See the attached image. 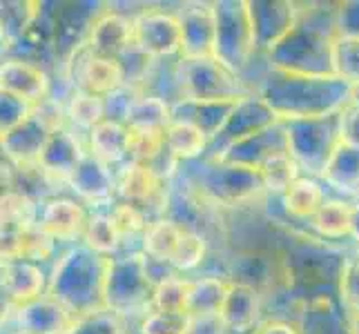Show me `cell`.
<instances>
[{
	"label": "cell",
	"mask_w": 359,
	"mask_h": 334,
	"mask_svg": "<svg viewBox=\"0 0 359 334\" xmlns=\"http://www.w3.org/2000/svg\"><path fill=\"white\" fill-rule=\"evenodd\" d=\"M255 94L275 109L279 120L326 118L353 101L355 88L337 76H302L266 65L255 78Z\"/></svg>",
	"instance_id": "obj_1"
},
{
	"label": "cell",
	"mask_w": 359,
	"mask_h": 334,
	"mask_svg": "<svg viewBox=\"0 0 359 334\" xmlns=\"http://www.w3.org/2000/svg\"><path fill=\"white\" fill-rule=\"evenodd\" d=\"M339 5H304L294 29L266 56L275 69L302 76H335L332 43L339 36Z\"/></svg>",
	"instance_id": "obj_2"
},
{
	"label": "cell",
	"mask_w": 359,
	"mask_h": 334,
	"mask_svg": "<svg viewBox=\"0 0 359 334\" xmlns=\"http://www.w3.org/2000/svg\"><path fill=\"white\" fill-rule=\"evenodd\" d=\"M107 256L76 243L56 258L49 272L47 296H52L74 316H85L105 307Z\"/></svg>",
	"instance_id": "obj_3"
},
{
	"label": "cell",
	"mask_w": 359,
	"mask_h": 334,
	"mask_svg": "<svg viewBox=\"0 0 359 334\" xmlns=\"http://www.w3.org/2000/svg\"><path fill=\"white\" fill-rule=\"evenodd\" d=\"M154 279L150 272V258L143 250H123L107 258L105 272V307L123 319L134 314H147L152 310Z\"/></svg>",
	"instance_id": "obj_4"
},
{
	"label": "cell",
	"mask_w": 359,
	"mask_h": 334,
	"mask_svg": "<svg viewBox=\"0 0 359 334\" xmlns=\"http://www.w3.org/2000/svg\"><path fill=\"white\" fill-rule=\"evenodd\" d=\"M217 11V54L226 67L248 78L255 58H259L248 0H221L215 3Z\"/></svg>",
	"instance_id": "obj_5"
},
{
	"label": "cell",
	"mask_w": 359,
	"mask_h": 334,
	"mask_svg": "<svg viewBox=\"0 0 359 334\" xmlns=\"http://www.w3.org/2000/svg\"><path fill=\"white\" fill-rule=\"evenodd\" d=\"M288 134L290 156L297 160L306 176L321 179L332 152L341 143L339 114L326 118H306V120H281Z\"/></svg>",
	"instance_id": "obj_6"
},
{
	"label": "cell",
	"mask_w": 359,
	"mask_h": 334,
	"mask_svg": "<svg viewBox=\"0 0 359 334\" xmlns=\"http://www.w3.org/2000/svg\"><path fill=\"white\" fill-rule=\"evenodd\" d=\"M179 78L181 94L190 101H241L255 94L252 85L219 58H179Z\"/></svg>",
	"instance_id": "obj_7"
},
{
	"label": "cell",
	"mask_w": 359,
	"mask_h": 334,
	"mask_svg": "<svg viewBox=\"0 0 359 334\" xmlns=\"http://www.w3.org/2000/svg\"><path fill=\"white\" fill-rule=\"evenodd\" d=\"M134 47L152 60H172L181 56V18L179 11L145 7L132 16Z\"/></svg>",
	"instance_id": "obj_8"
},
{
	"label": "cell",
	"mask_w": 359,
	"mask_h": 334,
	"mask_svg": "<svg viewBox=\"0 0 359 334\" xmlns=\"http://www.w3.org/2000/svg\"><path fill=\"white\" fill-rule=\"evenodd\" d=\"M279 123L281 120L275 114V109H272L262 96L259 94L245 96L237 103V107H234L224 132H221L215 141H210L205 158L217 160L219 156H224L232 145L250 139V136H255V134H262L270 127H275V125H279Z\"/></svg>",
	"instance_id": "obj_9"
},
{
	"label": "cell",
	"mask_w": 359,
	"mask_h": 334,
	"mask_svg": "<svg viewBox=\"0 0 359 334\" xmlns=\"http://www.w3.org/2000/svg\"><path fill=\"white\" fill-rule=\"evenodd\" d=\"M304 3H286V0H248L255 43L259 56H268L286 36L294 29L302 16Z\"/></svg>",
	"instance_id": "obj_10"
},
{
	"label": "cell",
	"mask_w": 359,
	"mask_h": 334,
	"mask_svg": "<svg viewBox=\"0 0 359 334\" xmlns=\"http://www.w3.org/2000/svg\"><path fill=\"white\" fill-rule=\"evenodd\" d=\"M181 18V56L183 60L215 58L217 54V11L215 3H185L179 9Z\"/></svg>",
	"instance_id": "obj_11"
},
{
	"label": "cell",
	"mask_w": 359,
	"mask_h": 334,
	"mask_svg": "<svg viewBox=\"0 0 359 334\" xmlns=\"http://www.w3.org/2000/svg\"><path fill=\"white\" fill-rule=\"evenodd\" d=\"M0 90L32 107L45 103L52 96V78L43 65L34 60L11 56L0 67Z\"/></svg>",
	"instance_id": "obj_12"
},
{
	"label": "cell",
	"mask_w": 359,
	"mask_h": 334,
	"mask_svg": "<svg viewBox=\"0 0 359 334\" xmlns=\"http://www.w3.org/2000/svg\"><path fill=\"white\" fill-rule=\"evenodd\" d=\"M67 188L76 194V199L90 205L94 212L103 207H112L116 203V174L114 167L105 165L90 152L83 156L81 165L72 174Z\"/></svg>",
	"instance_id": "obj_13"
},
{
	"label": "cell",
	"mask_w": 359,
	"mask_h": 334,
	"mask_svg": "<svg viewBox=\"0 0 359 334\" xmlns=\"http://www.w3.org/2000/svg\"><path fill=\"white\" fill-rule=\"evenodd\" d=\"M90 214L85 203L72 196H54L39 209V225L52 237L56 243H83L85 230H88Z\"/></svg>",
	"instance_id": "obj_14"
},
{
	"label": "cell",
	"mask_w": 359,
	"mask_h": 334,
	"mask_svg": "<svg viewBox=\"0 0 359 334\" xmlns=\"http://www.w3.org/2000/svg\"><path fill=\"white\" fill-rule=\"evenodd\" d=\"M85 139H88V136H85ZM85 154H88V141H83V134L72 130L65 123L63 127H58L52 134L39 165L60 188V185L69 183L72 174L81 165Z\"/></svg>",
	"instance_id": "obj_15"
},
{
	"label": "cell",
	"mask_w": 359,
	"mask_h": 334,
	"mask_svg": "<svg viewBox=\"0 0 359 334\" xmlns=\"http://www.w3.org/2000/svg\"><path fill=\"white\" fill-rule=\"evenodd\" d=\"M88 47L94 56L123 60V56L134 47L132 16L121 14L116 9H103L92 25Z\"/></svg>",
	"instance_id": "obj_16"
},
{
	"label": "cell",
	"mask_w": 359,
	"mask_h": 334,
	"mask_svg": "<svg viewBox=\"0 0 359 334\" xmlns=\"http://www.w3.org/2000/svg\"><path fill=\"white\" fill-rule=\"evenodd\" d=\"M49 277L43 272L41 263L32 261H3V292L7 307L18 310L47 294Z\"/></svg>",
	"instance_id": "obj_17"
},
{
	"label": "cell",
	"mask_w": 359,
	"mask_h": 334,
	"mask_svg": "<svg viewBox=\"0 0 359 334\" xmlns=\"http://www.w3.org/2000/svg\"><path fill=\"white\" fill-rule=\"evenodd\" d=\"M264 303L266 296L259 290L243 286V283L230 281L226 303L219 314L221 326L226 328V332L232 334H250L266 319Z\"/></svg>",
	"instance_id": "obj_18"
},
{
	"label": "cell",
	"mask_w": 359,
	"mask_h": 334,
	"mask_svg": "<svg viewBox=\"0 0 359 334\" xmlns=\"http://www.w3.org/2000/svg\"><path fill=\"white\" fill-rule=\"evenodd\" d=\"M286 152H290L288 134H286V127H283V123H279L275 127H270L262 134H255L250 139L232 145L224 156L217 158V163H232V165L259 169L272 156H279Z\"/></svg>",
	"instance_id": "obj_19"
},
{
	"label": "cell",
	"mask_w": 359,
	"mask_h": 334,
	"mask_svg": "<svg viewBox=\"0 0 359 334\" xmlns=\"http://www.w3.org/2000/svg\"><path fill=\"white\" fill-rule=\"evenodd\" d=\"M239 101H183L172 105V120H185L199 127L210 141L224 132Z\"/></svg>",
	"instance_id": "obj_20"
},
{
	"label": "cell",
	"mask_w": 359,
	"mask_h": 334,
	"mask_svg": "<svg viewBox=\"0 0 359 334\" xmlns=\"http://www.w3.org/2000/svg\"><path fill=\"white\" fill-rule=\"evenodd\" d=\"M56 241L34 223L22 230H3V261L43 263L54 256Z\"/></svg>",
	"instance_id": "obj_21"
},
{
	"label": "cell",
	"mask_w": 359,
	"mask_h": 334,
	"mask_svg": "<svg viewBox=\"0 0 359 334\" xmlns=\"http://www.w3.org/2000/svg\"><path fill=\"white\" fill-rule=\"evenodd\" d=\"M16 326L25 334H65L74 323V316L52 296L34 301L14 310Z\"/></svg>",
	"instance_id": "obj_22"
},
{
	"label": "cell",
	"mask_w": 359,
	"mask_h": 334,
	"mask_svg": "<svg viewBox=\"0 0 359 334\" xmlns=\"http://www.w3.org/2000/svg\"><path fill=\"white\" fill-rule=\"evenodd\" d=\"M279 201H281L283 216L292 223H304L308 228V223L313 221L321 205L328 201V194L324 188V181L304 174L279 196Z\"/></svg>",
	"instance_id": "obj_23"
},
{
	"label": "cell",
	"mask_w": 359,
	"mask_h": 334,
	"mask_svg": "<svg viewBox=\"0 0 359 334\" xmlns=\"http://www.w3.org/2000/svg\"><path fill=\"white\" fill-rule=\"evenodd\" d=\"M85 141H88V152L109 167L126 165L130 160V127L123 123L105 118Z\"/></svg>",
	"instance_id": "obj_24"
},
{
	"label": "cell",
	"mask_w": 359,
	"mask_h": 334,
	"mask_svg": "<svg viewBox=\"0 0 359 334\" xmlns=\"http://www.w3.org/2000/svg\"><path fill=\"white\" fill-rule=\"evenodd\" d=\"M321 181L335 190L341 199L346 196V199L359 201V147L341 141L332 152Z\"/></svg>",
	"instance_id": "obj_25"
},
{
	"label": "cell",
	"mask_w": 359,
	"mask_h": 334,
	"mask_svg": "<svg viewBox=\"0 0 359 334\" xmlns=\"http://www.w3.org/2000/svg\"><path fill=\"white\" fill-rule=\"evenodd\" d=\"M308 232L328 243H341L353 232V203L346 199H328L308 223Z\"/></svg>",
	"instance_id": "obj_26"
},
{
	"label": "cell",
	"mask_w": 359,
	"mask_h": 334,
	"mask_svg": "<svg viewBox=\"0 0 359 334\" xmlns=\"http://www.w3.org/2000/svg\"><path fill=\"white\" fill-rule=\"evenodd\" d=\"M183 225L177 223L170 216H161L152 218L150 225H147L143 239H141V250L145 256H150L152 261L172 265L179 250V243L183 239Z\"/></svg>",
	"instance_id": "obj_27"
},
{
	"label": "cell",
	"mask_w": 359,
	"mask_h": 334,
	"mask_svg": "<svg viewBox=\"0 0 359 334\" xmlns=\"http://www.w3.org/2000/svg\"><path fill=\"white\" fill-rule=\"evenodd\" d=\"M297 323L302 334H353L339 301H315L302 307Z\"/></svg>",
	"instance_id": "obj_28"
},
{
	"label": "cell",
	"mask_w": 359,
	"mask_h": 334,
	"mask_svg": "<svg viewBox=\"0 0 359 334\" xmlns=\"http://www.w3.org/2000/svg\"><path fill=\"white\" fill-rule=\"evenodd\" d=\"M230 281L219 274H205L190 283L188 314L194 319H219L226 303Z\"/></svg>",
	"instance_id": "obj_29"
},
{
	"label": "cell",
	"mask_w": 359,
	"mask_h": 334,
	"mask_svg": "<svg viewBox=\"0 0 359 334\" xmlns=\"http://www.w3.org/2000/svg\"><path fill=\"white\" fill-rule=\"evenodd\" d=\"M165 147L179 163H196L199 158H205L210 139L192 123L172 120L165 127Z\"/></svg>",
	"instance_id": "obj_30"
},
{
	"label": "cell",
	"mask_w": 359,
	"mask_h": 334,
	"mask_svg": "<svg viewBox=\"0 0 359 334\" xmlns=\"http://www.w3.org/2000/svg\"><path fill=\"white\" fill-rule=\"evenodd\" d=\"M65 118H67V125L72 130H76L79 134L88 136L98 123H103L107 118L105 98L81 92V90H74L67 98V103H65Z\"/></svg>",
	"instance_id": "obj_31"
},
{
	"label": "cell",
	"mask_w": 359,
	"mask_h": 334,
	"mask_svg": "<svg viewBox=\"0 0 359 334\" xmlns=\"http://www.w3.org/2000/svg\"><path fill=\"white\" fill-rule=\"evenodd\" d=\"M172 123V105L165 98L154 94H139L134 101L126 125L130 130H150V132H165Z\"/></svg>",
	"instance_id": "obj_32"
},
{
	"label": "cell",
	"mask_w": 359,
	"mask_h": 334,
	"mask_svg": "<svg viewBox=\"0 0 359 334\" xmlns=\"http://www.w3.org/2000/svg\"><path fill=\"white\" fill-rule=\"evenodd\" d=\"M83 243L96 254L107 256V258L123 252V241L118 237L112 218H109L107 209H96V212L90 214V223H88V230H85Z\"/></svg>",
	"instance_id": "obj_33"
},
{
	"label": "cell",
	"mask_w": 359,
	"mask_h": 334,
	"mask_svg": "<svg viewBox=\"0 0 359 334\" xmlns=\"http://www.w3.org/2000/svg\"><path fill=\"white\" fill-rule=\"evenodd\" d=\"M259 174H262L266 192L272 196H281L297 179L304 176L299 165H297V160L290 156V152L272 156L270 160H266V163L259 167Z\"/></svg>",
	"instance_id": "obj_34"
},
{
	"label": "cell",
	"mask_w": 359,
	"mask_h": 334,
	"mask_svg": "<svg viewBox=\"0 0 359 334\" xmlns=\"http://www.w3.org/2000/svg\"><path fill=\"white\" fill-rule=\"evenodd\" d=\"M190 283H192L190 279H183L179 274L158 281L152 292V310H156V312H188Z\"/></svg>",
	"instance_id": "obj_35"
},
{
	"label": "cell",
	"mask_w": 359,
	"mask_h": 334,
	"mask_svg": "<svg viewBox=\"0 0 359 334\" xmlns=\"http://www.w3.org/2000/svg\"><path fill=\"white\" fill-rule=\"evenodd\" d=\"M332 71L335 76L351 83L353 88L359 85V36L341 34L332 43Z\"/></svg>",
	"instance_id": "obj_36"
},
{
	"label": "cell",
	"mask_w": 359,
	"mask_h": 334,
	"mask_svg": "<svg viewBox=\"0 0 359 334\" xmlns=\"http://www.w3.org/2000/svg\"><path fill=\"white\" fill-rule=\"evenodd\" d=\"M41 205L16 190L3 192V230H22L39 223Z\"/></svg>",
	"instance_id": "obj_37"
},
{
	"label": "cell",
	"mask_w": 359,
	"mask_h": 334,
	"mask_svg": "<svg viewBox=\"0 0 359 334\" xmlns=\"http://www.w3.org/2000/svg\"><path fill=\"white\" fill-rule=\"evenodd\" d=\"M107 212H109V218H112L123 243H126V239H136V237L143 239V234L152 221L147 216L145 209H141L134 203H128V201H116Z\"/></svg>",
	"instance_id": "obj_38"
},
{
	"label": "cell",
	"mask_w": 359,
	"mask_h": 334,
	"mask_svg": "<svg viewBox=\"0 0 359 334\" xmlns=\"http://www.w3.org/2000/svg\"><path fill=\"white\" fill-rule=\"evenodd\" d=\"M196 319L188 312H147L141 316L139 334H194Z\"/></svg>",
	"instance_id": "obj_39"
},
{
	"label": "cell",
	"mask_w": 359,
	"mask_h": 334,
	"mask_svg": "<svg viewBox=\"0 0 359 334\" xmlns=\"http://www.w3.org/2000/svg\"><path fill=\"white\" fill-rule=\"evenodd\" d=\"M168 152L165 132L130 130V160L141 165H154Z\"/></svg>",
	"instance_id": "obj_40"
},
{
	"label": "cell",
	"mask_w": 359,
	"mask_h": 334,
	"mask_svg": "<svg viewBox=\"0 0 359 334\" xmlns=\"http://www.w3.org/2000/svg\"><path fill=\"white\" fill-rule=\"evenodd\" d=\"M208 250H210V245H208L205 234L185 228L177 256H175V261H172V267L177 272H192L196 267H201L208 258Z\"/></svg>",
	"instance_id": "obj_41"
},
{
	"label": "cell",
	"mask_w": 359,
	"mask_h": 334,
	"mask_svg": "<svg viewBox=\"0 0 359 334\" xmlns=\"http://www.w3.org/2000/svg\"><path fill=\"white\" fill-rule=\"evenodd\" d=\"M65 334H126V319L103 307L98 312L74 319Z\"/></svg>",
	"instance_id": "obj_42"
},
{
	"label": "cell",
	"mask_w": 359,
	"mask_h": 334,
	"mask_svg": "<svg viewBox=\"0 0 359 334\" xmlns=\"http://www.w3.org/2000/svg\"><path fill=\"white\" fill-rule=\"evenodd\" d=\"M339 305L346 314L359 312V254H351L339 279Z\"/></svg>",
	"instance_id": "obj_43"
},
{
	"label": "cell",
	"mask_w": 359,
	"mask_h": 334,
	"mask_svg": "<svg viewBox=\"0 0 359 334\" xmlns=\"http://www.w3.org/2000/svg\"><path fill=\"white\" fill-rule=\"evenodd\" d=\"M139 94L141 92L136 88H132V85H126V88H121L118 92L109 94L105 98L107 120H116V123H123V125H126L128 116H130V109H132L136 98H139Z\"/></svg>",
	"instance_id": "obj_44"
},
{
	"label": "cell",
	"mask_w": 359,
	"mask_h": 334,
	"mask_svg": "<svg viewBox=\"0 0 359 334\" xmlns=\"http://www.w3.org/2000/svg\"><path fill=\"white\" fill-rule=\"evenodd\" d=\"M0 109H3V134H7L9 130L18 127L25 118L32 116L34 107L18 101V98L3 94V101H0Z\"/></svg>",
	"instance_id": "obj_45"
},
{
	"label": "cell",
	"mask_w": 359,
	"mask_h": 334,
	"mask_svg": "<svg viewBox=\"0 0 359 334\" xmlns=\"http://www.w3.org/2000/svg\"><path fill=\"white\" fill-rule=\"evenodd\" d=\"M339 132L341 141L359 147V101H353L339 111Z\"/></svg>",
	"instance_id": "obj_46"
},
{
	"label": "cell",
	"mask_w": 359,
	"mask_h": 334,
	"mask_svg": "<svg viewBox=\"0 0 359 334\" xmlns=\"http://www.w3.org/2000/svg\"><path fill=\"white\" fill-rule=\"evenodd\" d=\"M250 334H302V328H299L297 321L266 316Z\"/></svg>",
	"instance_id": "obj_47"
},
{
	"label": "cell",
	"mask_w": 359,
	"mask_h": 334,
	"mask_svg": "<svg viewBox=\"0 0 359 334\" xmlns=\"http://www.w3.org/2000/svg\"><path fill=\"white\" fill-rule=\"evenodd\" d=\"M339 32L341 34H357L359 36V3H344L339 5Z\"/></svg>",
	"instance_id": "obj_48"
},
{
	"label": "cell",
	"mask_w": 359,
	"mask_h": 334,
	"mask_svg": "<svg viewBox=\"0 0 359 334\" xmlns=\"http://www.w3.org/2000/svg\"><path fill=\"white\" fill-rule=\"evenodd\" d=\"M351 241L359 247V201L353 203V232H351Z\"/></svg>",
	"instance_id": "obj_49"
},
{
	"label": "cell",
	"mask_w": 359,
	"mask_h": 334,
	"mask_svg": "<svg viewBox=\"0 0 359 334\" xmlns=\"http://www.w3.org/2000/svg\"><path fill=\"white\" fill-rule=\"evenodd\" d=\"M348 323H351V330H353V334H359V312H353V314H348Z\"/></svg>",
	"instance_id": "obj_50"
},
{
	"label": "cell",
	"mask_w": 359,
	"mask_h": 334,
	"mask_svg": "<svg viewBox=\"0 0 359 334\" xmlns=\"http://www.w3.org/2000/svg\"><path fill=\"white\" fill-rule=\"evenodd\" d=\"M353 98H355V101H359V85L355 88V94H353Z\"/></svg>",
	"instance_id": "obj_51"
},
{
	"label": "cell",
	"mask_w": 359,
	"mask_h": 334,
	"mask_svg": "<svg viewBox=\"0 0 359 334\" xmlns=\"http://www.w3.org/2000/svg\"><path fill=\"white\" fill-rule=\"evenodd\" d=\"M14 334H25V332H20V330H16V332H14Z\"/></svg>",
	"instance_id": "obj_52"
},
{
	"label": "cell",
	"mask_w": 359,
	"mask_h": 334,
	"mask_svg": "<svg viewBox=\"0 0 359 334\" xmlns=\"http://www.w3.org/2000/svg\"><path fill=\"white\" fill-rule=\"evenodd\" d=\"M226 334H232V332H226Z\"/></svg>",
	"instance_id": "obj_53"
}]
</instances>
